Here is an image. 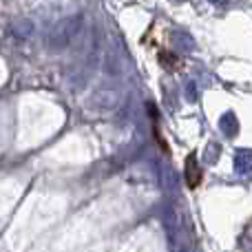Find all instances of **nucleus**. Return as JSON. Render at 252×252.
<instances>
[{"instance_id":"1","label":"nucleus","mask_w":252,"mask_h":252,"mask_svg":"<svg viewBox=\"0 0 252 252\" xmlns=\"http://www.w3.org/2000/svg\"><path fill=\"white\" fill-rule=\"evenodd\" d=\"M201 179H204V173H201L199 164H197V155L190 153V155L186 157V184H188V188H197L201 184Z\"/></svg>"}]
</instances>
